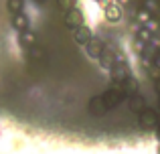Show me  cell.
<instances>
[{
    "mask_svg": "<svg viewBox=\"0 0 160 154\" xmlns=\"http://www.w3.org/2000/svg\"><path fill=\"white\" fill-rule=\"evenodd\" d=\"M138 124H140L144 130H152V128L158 126V114H156L154 110H148V107H144V110L140 112Z\"/></svg>",
    "mask_w": 160,
    "mask_h": 154,
    "instance_id": "6da1fadb",
    "label": "cell"
},
{
    "mask_svg": "<svg viewBox=\"0 0 160 154\" xmlns=\"http://www.w3.org/2000/svg\"><path fill=\"white\" fill-rule=\"evenodd\" d=\"M87 110H89L91 116H103V114H108L109 107L106 106V102H103L102 95H93V97L87 102Z\"/></svg>",
    "mask_w": 160,
    "mask_h": 154,
    "instance_id": "7a4b0ae2",
    "label": "cell"
},
{
    "mask_svg": "<svg viewBox=\"0 0 160 154\" xmlns=\"http://www.w3.org/2000/svg\"><path fill=\"white\" fill-rule=\"evenodd\" d=\"M83 47H85L87 55H89L91 59H98V57L102 55V51L106 49V45H103V41H102V39H98V37H93V35H91V39L87 41V43L83 45Z\"/></svg>",
    "mask_w": 160,
    "mask_h": 154,
    "instance_id": "3957f363",
    "label": "cell"
},
{
    "mask_svg": "<svg viewBox=\"0 0 160 154\" xmlns=\"http://www.w3.org/2000/svg\"><path fill=\"white\" fill-rule=\"evenodd\" d=\"M102 97H103V102H106V106L109 107V110H112V107H116L118 103L124 99V91L118 89V87H116V89H108L106 93L102 95Z\"/></svg>",
    "mask_w": 160,
    "mask_h": 154,
    "instance_id": "277c9868",
    "label": "cell"
},
{
    "mask_svg": "<svg viewBox=\"0 0 160 154\" xmlns=\"http://www.w3.org/2000/svg\"><path fill=\"white\" fill-rule=\"evenodd\" d=\"M109 71H112V77H113L116 83H122V81H126V79L130 77V67L124 63V61H122V63H116Z\"/></svg>",
    "mask_w": 160,
    "mask_h": 154,
    "instance_id": "5b68a950",
    "label": "cell"
},
{
    "mask_svg": "<svg viewBox=\"0 0 160 154\" xmlns=\"http://www.w3.org/2000/svg\"><path fill=\"white\" fill-rule=\"evenodd\" d=\"M65 24H67V27H71V28L83 24V12L79 10L77 6H73L71 10H67V14H65Z\"/></svg>",
    "mask_w": 160,
    "mask_h": 154,
    "instance_id": "8992f818",
    "label": "cell"
},
{
    "mask_svg": "<svg viewBox=\"0 0 160 154\" xmlns=\"http://www.w3.org/2000/svg\"><path fill=\"white\" fill-rule=\"evenodd\" d=\"M103 14H106V20H109V22H118L122 18V8L116 2H108L103 4Z\"/></svg>",
    "mask_w": 160,
    "mask_h": 154,
    "instance_id": "52a82bcc",
    "label": "cell"
},
{
    "mask_svg": "<svg viewBox=\"0 0 160 154\" xmlns=\"http://www.w3.org/2000/svg\"><path fill=\"white\" fill-rule=\"evenodd\" d=\"M73 39H75V43L85 45L87 41L91 39V28L85 27V24H79V27H75V28H73Z\"/></svg>",
    "mask_w": 160,
    "mask_h": 154,
    "instance_id": "ba28073f",
    "label": "cell"
},
{
    "mask_svg": "<svg viewBox=\"0 0 160 154\" xmlns=\"http://www.w3.org/2000/svg\"><path fill=\"white\" fill-rule=\"evenodd\" d=\"M18 43L22 45L24 49H27V47H35V45H37V35L32 31H28V28H27V31H20Z\"/></svg>",
    "mask_w": 160,
    "mask_h": 154,
    "instance_id": "9c48e42d",
    "label": "cell"
},
{
    "mask_svg": "<svg viewBox=\"0 0 160 154\" xmlns=\"http://www.w3.org/2000/svg\"><path fill=\"white\" fill-rule=\"evenodd\" d=\"M12 22H14V28H18V32L28 28V18H27L24 12H16V14H12Z\"/></svg>",
    "mask_w": 160,
    "mask_h": 154,
    "instance_id": "30bf717a",
    "label": "cell"
},
{
    "mask_svg": "<svg viewBox=\"0 0 160 154\" xmlns=\"http://www.w3.org/2000/svg\"><path fill=\"white\" fill-rule=\"evenodd\" d=\"M98 59H99V65H102L103 69H112L113 65H116V61H113V55H112V51H108V49H103V51H102V55H99Z\"/></svg>",
    "mask_w": 160,
    "mask_h": 154,
    "instance_id": "8fae6325",
    "label": "cell"
},
{
    "mask_svg": "<svg viewBox=\"0 0 160 154\" xmlns=\"http://www.w3.org/2000/svg\"><path fill=\"white\" fill-rule=\"evenodd\" d=\"M130 107H132L134 112H138L140 114L144 107H148L146 106V99H144V95H138V93H134L132 97H130Z\"/></svg>",
    "mask_w": 160,
    "mask_h": 154,
    "instance_id": "7c38bea8",
    "label": "cell"
},
{
    "mask_svg": "<svg viewBox=\"0 0 160 154\" xmlns=\"http://www.w3.org/2000/svg\"><path fill=\"white\" fill-rule=\"evenodd\" d=\"M120 85H122V91H128V93H136L138 91V81L134 77H128L126 81H122Z\"/></svg>",
    "mask_w": 160,
    "mask_h": 154,
    "instance_id": "4fadbf2b",
    "label": "cell"
},
{
    "mask_svg": "<svg viewBox=\"0 0 160 154\" xmlns=\"http://www.w3.org/2000/svg\"><path fill=\"white\" fill-rule=\"evenodd\" d=\"M6 8H8L10 14L22 12V0H6Z\"/></svg>",
    "mask_w": 160,
    "mask_h": 154,
    "instance_id": "5bb4252c",
    "label": "cell"
},
{
    "mask_svg": "<svg viewBox=\"0 0 160 154\" xmlns=\"http://www.w3.org/2000/svg\"><path fill=\"white\" fill-rule=\"evenodd\" d=\"M57 4L63 10H71L73 6H77V0H57Z\"/></svg>",
    "mask_w": 160,
    "mask_h": 154,
    "instance_id": "9a60e30c",
    "label": "cell"
},
{
    "mask_svg": "<svg viewBox=\"0 0 160 154\" xmlns=\"http://www.w3.org/2000/svg\"><path fill=\"white\" fill-rule=\"evenodd\" d=\"M35 2H37V4H43V2H45V0H35Z\"/></svg>",
    "mask_w": 160,
    "mask_h": 154,
    "instance_id": "2e32d148",
    "label": "cell"
},
{
    "mask_svg": "<svg viewBox=\"0 0 160 154\" xmlns=\"http://www.w3.org/2000/svg\"><path fill=\"white\" fill-rule=\"evenodd\" d=\"M158 154H160V148H158Z\"/></svg>",
    "mask_w": 160,
    "mask_h": 154,
    "instance_id": "e0dca14e",
    "label": "cell"
}]
</instances>
